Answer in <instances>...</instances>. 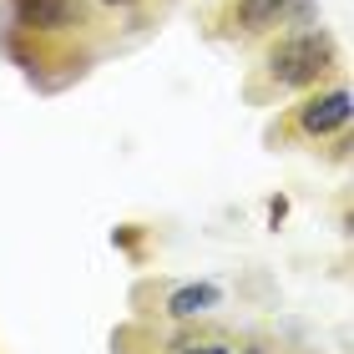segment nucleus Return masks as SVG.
<instances>
[{
  "mask_svg": "<svg viewBox=\"0 0 354 354\" xmlns=\"http://www.w3.org/2000/svg\"><path fill=\"white\" fill-rule=\"evenodd\" d=\"M334 61H339V51H334L329 30H288V36H279V41L268 46L263 71H268L273 86L299 91V86L324 82V76L334 71Z\"/></svg>",
  "mask_w": 354,
  "mask_h": 354,
  "instance_id": "f257e3e1",
  "label": "nucleus"
},
{
  "mask_svg": "<svg viewBox=\"0 0 354 354\" xmlns=\"http://www.w3.org/2000/svg\"><path fill=\"white\" fill-rule=\"evenodd\" d=\"M294 127H299L304 137H329V132H344V127H349V91H344V86H329V91L309 96V102H299Z\"/></svg>",
  "mask_w": 354,
  "mask_h": 354,
  "instance_id": "f03ea898",
  "label": "nucleus"
},
{
  "mask_svg": "<svg viewBox=\"0 0 354 354\" xmlns=\"http://www.w3.org/2000/svg\"><path fill=\"white\" fill-rule=\"evenodd\" d=\"M304 15H309V0H233V26L248 30V36L288 26V21H304Z\"/></svg>",
  "mask_w": 354,
  "mask_h": 354,
  "instance_id": "7ed1b4c3",
  "label": "nucleus"
},
{
  "mask_svg": "<svg viewBox=\"0 0 354 354\" xmlns=\"http://www.w3.org/2000/svg\"><path fill=\"white\" fill-rule=\"evenodd\" d=\"M15 21L30 36H51V30H71L82 10H76V0H15Z\"/></svg>",
  "mask_w": 354,
  "mask_h": 354,
  "instance_id": "20e7f679",
  "label": "nucleus"
},
{
  "mask_svg": "<svg viewBox=\"0 0 354 354\" xmlns=\"http://www.w3.org/2000/svg\"><path fill=\"white\" fill-rule=\"evenodd\" d=\"M218 288L213 283H183V288H172V299H167V314L172 319H198L207 309H218Z\"/></svg>",
  "mask_w": 354,
  "mask_h": 354,
  "instance_id": "39448f33",
  "label": "nucleus"
},
{
  "mask_svg": "<svg viewBox=\"0 0 354 354\" xmlns=\"http://www.w3.org/2000/svg\"><path fill=\"white\" fill-rule=\"evenodd\" d=\"M177 354H233V349L223 344V339H187V344L177 349Z\"/></svg>",
  "mask_w": 354,
  "mask_h": 354,
  "instance_id": "423d86ee",
  "label": "nucleus"
},
{
  "mask_svg": "<svg viewBox=\"0 0 354 354\" xmlns=\"http://www.w3.org/2000/svg\"><path fill=\"white\" fill-rule=\"evenodd\" d=\"M102 6H117V10H127V6H137V0H102Z\"/></svg>",
  "mask_w": 354,
  "mask_h": 354,
  "instance_id": "0eeeda50",
  "label": "nucleus"
}]
</instances>
